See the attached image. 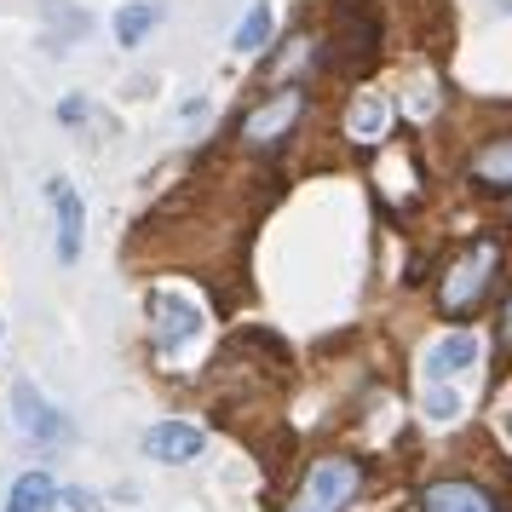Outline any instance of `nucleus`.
I'll list each match as a JSON object with an SVG mask.
<instances>
[{
	"label": "nucleus",
	"instance_id": "obj_1",
	"mask_svg": "<svg viewBox=\"0 0 512 512\" xmlns=\"http://www.w3.org/2000/svg\"><path fill=\"white\" fill-rule=\"evenodd\" d=\"M495 259H501V242L495 236H478L472 248H466L455 265H449V277H443V311L449 317H466L472 305L484 300V288H489V277H495Z\"/></svg>",
	"mask_w": 512,
	"mask_h": 512
},
{
	"label": "nucleus",
	"instance_id": "obj_2",
	"mask_svg": "<svg viewBox=\"0 0 512 512\" xmlns=\"http://www.w3.org/2000/svg\"><path fill=\"white\" fill-rule=\"evenodd\" d=\"M357 489H363V466L346 461V455H328V461H317L305 472V484L288 512H340Z\"/></svg>",
	"mask_w": 512,
	"mask_h": 512
},
{
	"label": "nucleus",
	"instance_id": "obj_3",
	"mask_svg": "<svg viewBox=\"0 0 512 512\" xmlns=\"http://www.w3.org/2000/svg\"><path fill=\"white\" fill-rule=\"evenodd\" d=\"M300 116H305V93L300 87H277L254 116L242 121V139L248 144H277V139H288V127H294Z\"/></svg>",
	"mask_w": 512,
	"mask_h": 512
},
{
	"label": "nucleus",
	"instance_id": "obj_4",
	"mask_svg": "<svg viewBox=\"0 0 512 512\" xmlns=\"http://www.w3.org/2000/svg\"><path fill=\"white\" fill-rule=\"evenodd\" d=\"M12 420H18V432H24V438H35V443H58L64 432H70V426H64V415H58L47 397L29 386V380H18V386H12Z\"/></svg>",
	"mask_w": 512,
	"mask_h": 512
},
{
	"label": "nucleus",
	"instance_id": "obj_5",
	"mask_svg": "<svg viewBox=\"0 0 512 512\" xmlns=\"http://www.w3.org/2000/svg\"><path fill=\"white\" fill-rule=\"evenodd\" d=\"M478 363V334H466V328H455V334H443L438 346L426 351V386H443V380H455V374H466Z\"/></svg>",
	"mask_w": 512,
	"mask_h": 512
},
{
	"label": "nucleus",
	"instance_id": "obj_6",
	"mask_svg": "<svg viewBox=\"0 0 512 512\" xmlns=\"http://www.w3.org/2000/svg\"><path fill=\"white\" fill-rule=\"evenodd\" d=\"M420 512H495V495L478 489L472 478H438L420 495Z\"/></svg>",
	"mask_w": 512,
	"mask_h": 512
},
{
	"label": "nucleus",
	"instance_id": "obj_7",
	"mask_svg": "<svg viewBox=\"0 0 512 512\" xmlns=\"http://www.w3.org/2000/svg\"><path fill=\"white\" fill-rule=\"evenodd\" d=\"M52 208H58V259L75 265L81 259V231H87V213H81V196L70 190V179H52Z\"/></svg>",
	"mask_w": 512,
	"mask_h": 512
},
{
	"label": "nucleus",
	"instance_id": "obj_8",
	"mask_svg": "<svg viewBox=\"0 0 512 512\" xmlns=\"http://www.w3.org/2000/svg\"><path fill=\"white\" fill-rule=\"evenodd\" d=\"M202 432L196 426H185V420H162V426H150V438H144V449H150V461H162V466H173V461H196L202 455Z\"/></svg>",
	"mask_w": 512,
	"mask_h": 512
},
{
	"label": "nucleus",
	"instance_id": "obj_9",
	"mask_svg": "<svg viewBox=\"0 0 512 512\" xmlns=\"http://www.w3.org/2000/svg\"><path fill=\"white\" fill-rule=\"evenodd\" d=\"M150 317H156V340L167 346H185L190 334H196V311H190L185 300H173V294H156L150 300Z\"/></svg>",
	"mask_w": 512,
	"mask_h": 512
},
{
	"label": "nucleus",
	"instance_id": "obj_10",
	"mask_svg": "<svg viewBox=\"0 0 512 512\" xmlns=\"http://www.w3.org/2000/svg\"><path fill=\"white\" fill-rule=\"evenodd\" d=\"M472 179L489 190H512V139H495L472 156Z\"/></svg>",
	"mask_w": 512,
	"mask_h": 512
},
{
	"label": "nucleus",
	"instance_id": "obj_11",
	"mask_svg": "<svg viewBox=\"0 0 512 512\" xmlns=\"http://www.w3.org/2000/svg\"><path fill=\"white\" fill-rule=\"evenodd\" d=\"M156 24H162V6H156V0H133V6H121L116 12V41L121 47H139Z\"/></svg>",
	"mask_w": 512,
	"mask_h": 512
},
{
	"label": "nucleus",
	"instance_id": "obj_12",
	"mask_svg": "<svg viewBox=\"0 0 512 512\" xmlns=\"http://www.w3.org/2000/svg\"><path fill=\"white\" fill-rule=\"evenodd\" d=\"M47 501H52V478L47 472H24L6 495V512H47Z\"/></svg>",
	"mask_w": 512,
	"mask_h": 512
},
{
	"label": "nucleus",
	"instance_id": "obj_13",
	"mask_svg": "<svg viewBox=\"0 0 512 512\" xmlns=\"http://www.w3.org/2000/svg\"><path fill=\"white\" fill-rule=\"evenodd\" d=\"M265 35H271V6L254 0V6H248V18H242V29H236V52H259V47H265Z\"/></svg>",
	"mask_w": 512,
	"mask_h": 512
},
{
	"label": "nucleus",
	"instance_id": "obj_14",
	"mask_svg": "<svg viewBox=\"0 0 512 512\" xmlns=\"http://www.w3.org/2000/svg\"><path fill=\"white\" fill-rule=\"evenodd\" d=\"M380 127H386V104L380 98H363L351 110V139H380Z\"/></svg>",
	"mask_w": 512,
	"mask_h": 512
},
{
	"label": "nucleus",
	"instance_id": "obj_15",
	"mask_svg": "<svg viewBox=\"0 0 512 512\" xmlns=\"http://www.w3.org/2000/svg\"><path fill=\"white\" fill-rule=\"evenodd\" d=\"M47 512H104V507H98L93 489H52Z\"/></svg>",
	"mask_w": 512,
	"mask_h": 512
},
{
	"label": "nucleus",
	"instance_id": "obj_16",
	"mask_svg": "<svg viewBox=\"0 0 512 512\" xmlns=\"http://www.w3.org/2000/svg\"><path fill=\"white\" fill-rule=\"evenodd\" d=\"M58 116L70 121V127H75V121H87V98H64V104H58Z\"/></svg>",
	"mask_w": 512,
	"mask_h": 512
},
{
	"label": "nucleus",
	"instance_id": "obj_17",
	"mask_svg": "<svg viewBox=\"0 0 512 512\" xmlns=\"http://www.w3.org/2000/svg\"><path fill=\"white\" fill-rule=\"evenodd\" d=\"M501 323H507V328H501V340L512 346V300H507V317H501Z\"/></svg>",
	"mask_w": 512,
	"mask_h": 512
}]
</instances>
